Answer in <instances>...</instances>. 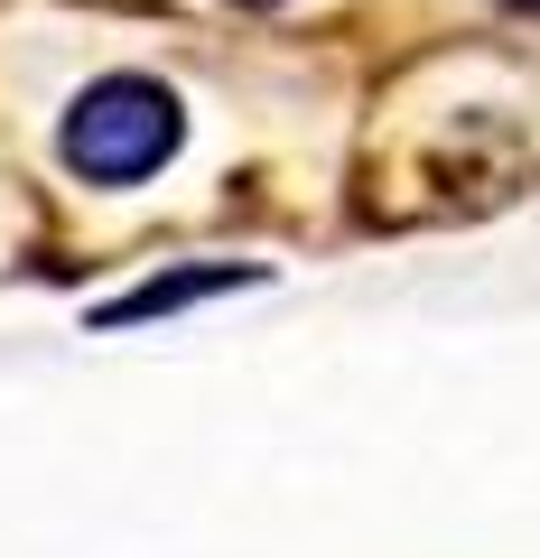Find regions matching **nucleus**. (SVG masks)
Masks as SVG:
<instances>
[{
  "label": "nucleus",
  "instance_id": "2",
  "mask_svg": "<svg viewBox=\"0 0 540 558\" xmlns=\"http://www.w3.org/2000/svg\"><path fill=\"white\" fill-rule=\"evenodd\" d=\"M261 270H178V279H159V289H141V299H121V307H103V326H131V317H159V307H187V299H205V289H252Z\"/></svg>",
  "mask_w": 540,
  "mask_h": 558
},
{
  "label": "nucleus",
  "instance_id": "1",
  "mask_svg": "<svg viewBox=\"0 0 540 558\" xmlns=\"http://www.w3.org/2000/svg\"><path fill=\"white\" fill-rule=\"evenodd\" d=\"M178 140H187V112H178V94L159 75H103V84H84L65 102L57 159L75 178H94V186H141V178H159L178 159Z\"/></svg>",
  "mask_w": 540,
  "mask_h": 558
},
{
  "label": "nucleus",
  "instance_id": "3",
  "mask_svg": "<svg viewBox=\"0 0 540 558\" xmlns=\"http://www.w3.org/2000/svg\"><path fill=\"white\" fill-rule=\"evenodd\" d=\"M494 10H521V20H531V10H540V0H494Z\"/></svg>",
  "mask_w": 540,
  "mask_h": 558
},
{
  "label": "nucleus",
  "instance_id": "4",
  "mask_svg": "<svg viewBox=\"0 0 540 558\" xmlns=\"http://www.w3.org/2000/svg\"><path fill=\"white\" fill-rule=\"evenodd\" d=\"M242 10H271V0H242Z\"/></svg>",
  "mask_w": 540,
  "mask_h": 558
}]
</instances>
